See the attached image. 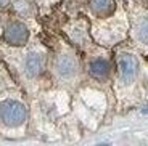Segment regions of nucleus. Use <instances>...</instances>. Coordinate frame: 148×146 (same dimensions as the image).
<instances>
[{
	"instance_id": "obj_10",
	"label": "nucleus",
	"mask_w": 148,
	"mask_h": 146,
	"mask_svg": "<svg viewBox=\"0 0 148 146\" xmlns=\"http://www.w3.org/2000/svg\"><path fill=\"white\" fill-rule=\"evenodd\" d=\"M147 3H148V0H147Z\"/></svg>"
},
{
	"instance_id": "obj_5",
	"label": "nucleus",
	"mask_w": 148,
	"mask_h": 146,
	"mask_svg": "<svg viewBox=\"0 0 148 146\" xmlns=\"http://www.w3.org/2000/svg\"><path fill=\"white\" fill-rule=\"evenodd\" d=\"M97 44L113 48L127 39L129 18L124 0H81Z\"/></svg>"
},
{
	"instance_id": "obj_4",
	"label": "nucleus",
	"mask_w": 148,
	"mask_h": 146,
	"mask_svg": "<svg viewBox=\"0 0 148 146\" xmlns=\"http://www.w3.org/2000/svg\"><path fill=\"white\" fill-rule=\"evenodd\" d=\"M31 98L0 59V136L23 138L31 122Z\"/></svg>"
},
{
	"instance_id": "obj_9",
	"label": "nucleus",
	"mask_w": 148,
	"mask_h": 146,
	"mask_svg": "<svg viewBox=\"0 0 148 146\" xmlns=\"http://www.w3.org/2000/svg\"><path fill=\"white\" fill-rule=\"evenodd\" d=\"M11 0H0V13H7L10 10Z\"/></svg>"
},
{
	"instance_id": "obj_2",
	"label": "nucleus",
	"mask_w": 148,
	"mask_h": 146,
	"mask_svg": "<svg viewBox=\"0 0 148 146\" xmlns=\"http://www.w3.org/2000/svg\"><path fill=\"white\" fill-rule=\"evenodd\" d=\"M113 109L121 114L145 103L142 95V69L145 58L127 40L113 47Z\"/></svg>"
},
{
	"instance_id": "obj_1",
	"label": "nucleus",
	"mask_w": 148,
	"mask_h": 146,
	"mask_svg": "<svg viewBox=\"0 0 148 146\" xmlns=\"http://www.w3.org/2000/svg\"><path fill=\"white\" fill-rule=\"evenodd\" d=\"M0 59L7 64L15 81L23 87L29 98L40 95L50 87L48 81V45L36 37L23 47H8L0 44Z\"/></svg>"
},
{
	"instance_id": "obj_8",
	"label": "nucleus",
	"mask_w": 148,
	"mask_h": 146,
	"mask_svg": "<svg viewBox=\"0 0 148 146\" xmlns=\"http://www.w3.org/2000/svg\"><path fill=\"white\" fill-rule=\"evenodd\" d=\"M142 95L145 101H148V58L143 59V69H142Z\"/></svg>"
},
{
	"instance_id": "obj_3",
	"label": "nucleus",
	"mask_w": 148,
	"mask_h": 146,
	"mask_svg": "<svg viewBox=\"0 0 148 146\" xmlns=\"http://www.w3.org/2000/svg\"><path fill=\"white\" fill-rule=\"evenodd\" d=\"M48 39V81L50 85L76 95L85 87L82 55L71 42H68L56 31H47Z\"/></svg>"
},
{
	"instance_id": "obj_7",
	"label": "nucleus",
	"mask_w": 148,
	"mask_h": 146,
	"mask_svg": "<svg viewBox=\"0 0 148 146\" xmlns=\"http://www.w3.org/2000/svg\"><path fill=\"white\" fill-rule=\"evenodd\" d=\"M129 18V31L126 40L140 53L148 58V3L137 0H124Z\"/></svg>"
},
{
	"instance_id": "obj_6",
	"label": "nucleus",
	"mask_w": 148,
	"mask_h": 146,
	"mask_svg": "<svg viewBox=\"0 0 148 146\" xmlns=\"http://www.w3.org/2000/svg\"><path fill=\"white\" fill-rule=\"evenodd\" d=\"M81 55L82 64H84L85 87L100 91L108 103V111H111L113 109L111 81H113V71H114L113 48L103 47L93 40L81 51Z\"/></svg>"
}]
</instances>
